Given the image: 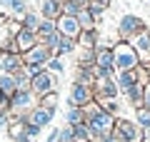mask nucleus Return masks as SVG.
<instances>
[{"label": "nucleus", "instance_id": "nucleus-30", "mask_svg": "<svg viewBox=\"0 0 150 142\" xmlns=\"http://www.w3.org/2000/svg\"><path fill=\"white\" fill-rule=\"evenodd\" d=\"M135 125H138L140 130H148V127H150V110H148V107L135 110Z\"/></svg>", "mask_w": 150, "mask_h": 142}, {"label": "nucleus", "instance_id": "nucleus-34", "mask_svg": "<svg viewBox=\"0 0 150 142\" xmlns=\"http://www.w3.org/2000/svg\"><path fill=\"white\" fill-rule=\"evenodd\" d=\"M120 102H123V100H103V102H100V107H103L105 112H110V115L120 117Z\"/></svg>", "mask_w": 150, "mask_h": 142}, {"label": "nucleus", "instance_id": "nucleus-5", "mask_svg": "<svg viewBox=\"0 0 150 142\" xmlns=\"http://www.w3.org/2000/svg\"><path fill=\"white\" fill-rule=\"evenodd\" d=\"M93 92H95V100L103 102V100H120V87L115 85V77L105 72H98L95 82H93Z\"/></svg>", "mask_w": 150, "mask_h": 142}, {"label": "nucleus", "instance_id": "nucleus-13", "mask_svg": "<svg viewBox=\"0 0 150 142\" xmlns=\"http://www.w3.org/2000/svg\"><path fill=\"white\" fill-rule=\"evenodd\" d=\"M143 95H145V85L143 82H135L133 87H128L125 92H120V100H125L130 107L140 110V107H143Z\"/></svg>", "mask_w": 150, "mask_h": 142}, {"label": "nucleus", "instance_id": "nucleus-4", "mask_svg": "<svg viewBox=\"0 0 150 142\" xmlns=\"http://www.w3.org/2000/svg\"><path fill=\"white\" fill-rule=\"evenodd\" d=\"M60 75H55V72H50L48 67L43 70V72H38L35 77L30 80V92L35 95V97H43V95H48V92H58V87H60Z\"/></svg>", "mask_w": 150, "mask_h": 142}, {"label": "nucleus", "instance_id": "nucleus-39", "mask_svg": "<svg viewBox=\"0 0 150 142\" xmlns=\"http://www.w3.org/2000/svg\"><path fill=\"white\" fill-rule=\"evenodd\" d=\"M45 142H60V127H53L48 132V137H45Z\"/></svg>", "mask_w": 150, "mask_h": 142}, {"label": "nucleus", "instance_id": "nucleus-3", "mask_svg": "<svg viewBox=\"0 0 150 142\" xmlns=\"http://www.w3.org/2000/svg\"><path fill=\"white\" fill-rule=\"evenodd\" d=\"M143 30H148L145 18L135 15V13H125V15L118 20V37H120V40H128L130 42L135 35H140Z\"/></svg>", "mask_w": 150, "mask_h": 142}, {"label": "nucleus", "instance_id": "nucleus-14", "mask_svg": "<svg viewBox=\"0 0 150 142\" xmlns=\"http://www.w3.org/2000/svg\"><path fill=\"white\" fill-rule=\"evenodd\" d=\"M23 67H25V63H23V55H8V53L0 55V70H3V72H8V75H18Z\"/></svg>", "mask_w": 150, "mask_h": 142}, {"label": "nucleus", "instance_id": "nucleus-18", "mask_svg": "<svg viewBox=\"0 0 150 142\" xmlns=\"http://www.w3.org/2000/svg\"><path fill=\"white\" fill-rule=\"evenodd\" d=\"M98 35H100V30H83L80 35H78V50H95V42H98Z\"/></svg>", "mask_w": 150, "mask_h": 142}, {"label": "nucleus", "instance_id": "nucleus-19", "mask_svg": "<svg viewBox=\"0 0 150 142\" xmlns=\"http://www.w3.org/2000/svg\"><path fill=\"white\" fill-rule=\"evenodd\" d=\"M20 20H23V27H25V30H30V32H35V35H38L40 22H43V15H40V13H35V10H28Z\"/></svg>", "mask_w": 150, "mask_h": 142}, {"label": "nucleus", "instance_id": "nucleus-41", "mask_svg": "<svg viewBox=\"0 0 150 142\" xmlns=\"http://www.w3.org/2000/svg\"><path fill=\"white\" fill-rule=\"evenodd\" d=\"M90 3H95V5H103V8H105V10H108V8H110V3H112V0H90Z\"/></svg>", "mask_w": 150, "mask_h": 142}, {"label": "nucleus", "instance_id": "nucleus-16", "mask_svg": "<svg viewBox=\"0 0 150 142\" xmlns=\"http://www.w3.org/2000/svg\"><path fill=\"white\" fill-rule=\"evenodd\" d=\"M15 42H18V50H20V55H25L28 50H33V47L38 45V35L23 27V30L15 35Z\"/></svg>", "mask_w": 150, "mask_h": 142}, {"label": "nucleus", "instance_id": "nucleus-9", "mask_svg": "<svg viewBox=\"0 0 150 142\" xmlns=\"http://www.w3.org/2000/svg\"><path fill=\"white\" fill-rule=\"evenodd\" d=\"M95 67L100 70V72L110 75V77L118 75V70H115V58H112V47H100V50H95Z\"/></svg>", "mask_w": 150, "mask_h": 142}, {"label": "nucleus", "instance_id": "nucleus-29", "mask_svg": "<svg viewBox=\"0 0 150 142\" xmlns=\"http://www.w3.org/2000/svg\"><path fill=\"white\" fill-rule=\"evenodd\" d=\"M60 37H63V35H60V32L55 30L53 35H45V37H40V40H38V42H40V45H45V47H48V50H50V53L55 55V50H58V45H60Z\"/></svg>", "mask_w": 150, "mask_h": 142}, {"label": "nucleus", "instance_id": "nucleus-25", "mask_svg": "<svg viewBox=\"0 0 150 142\" xmlns=\"http://www.w3.org/2000/svg\"><path fill=\"white\" fill-rule=\"evenodd\" d=\"M78 67H93L95 65V50H78Z\"/></svg>", "mask_w": 150, "mask_h": 142}, {"label": "nucleus", "instance_id": "nucleus-40", "mask_svg": "<svg viewBox=\"0 0 150 142\" xmlns=\"http://www.w3.org/2000/svg\"><path fill=\"white\" fill-rule=\"evenodd\" d=\"M143 107H148V110H150V82L145 85V95H143Z\"/></svg>", "mask_w": 150, "mask_h": 142}, {"label": "nucleus", "instance_id": "nucleus-22", "mask_svg": "<svg viewBox=\"0 0 150 142\" xmlns=\"http://www.w3.org/2000/svg\"><path fill=\"white\" fill-rule=\"evenodd\" d=\"M75 50H78V42H75V40H70V37H60V45H58V50H55V55H58V58H68V55H73Z\"/></svg>", "mask_w": 150, "mask_h": 142}, {"label": "nucleus", "instance_id": "nucleus-15", "mask_svg": "<svg viewBox=\"0 0 150 142\" xmlns=\"http://www.w3.org/2000/svg\"><path fill=\"white\" fill-rule=\"evenodd\" d=\"M40 15H43V20H58L63 15V0H43Z\"/></svg>", "mask_w": 150, "mask_h": 142}, {"label": "nucleus", "instance_id": "nucleus-37", "mask_svg": "<svg viewBox=\"0 0 150 142\" xmlns=\"http://www.w3.org/2000/svg\"><path fill=\"white\" fill-rule=\"evenodd\" d=\"M10 10L15 13L18 18H23L28 13V0H13V3H10Z\"/></svg>", "mask_w": 150, "mask_h": 142}, {"label": "nucleus", "instance_id": "nucleus-31", "mask_svg": "<svg viewBox=\"0 0 150 142\" xmlns=\"http://www.w3.org/2000/svg\"><path fill=\"white\" fill-rule=\"evenodd\" d=\"M48 70L50 72H55V75H65V70H68V63H65V58H50V63H48Z\"/></svg>", "mask_w": 150, "mask_h": 142}, {"label": "nucleus", "instance_id": "nucleus-36", "mask_svg": "<svg viewBox=\"0 0 150 142\" xmlns=\"http://www.w3.org/2000/svg\"><path fill=\"white\" fill-rule=\"evenodd\" d=\"M100 110H103V107H100V102H98V100L88 102V105L83 107V115H85V122L90 120V117H95V115H98V112H100Z\"/></svg>", "mask_w": 150, "mask_h": 142}, {"label": "nucleus", "instance_id": "nucleus-43", "mask_svg": "<svg viewBox=\"0 0 150 142\" xmlns=\"http://www.w3.org/2000/svg\"><path fill=\"white\" fill-rule=\"evenodd\" d=\"M103 142H120V140H118V137H115V135H110V137H105V140H103Z\"/></svg>", "mask_w": 150, "mask_h": 142}, {"label": "nucleus", "instance_id": "nucleus-11", "mask_svg": "<svg viewBox=\"0 0 150 142\" xmlns=\"http://www.w3.org/2000/svg\"><path fill=\"white\" fill-rule=\"evenodd\" d=\"M130 45L135 47V53H138V58H140V65L150 67V30H143L140 35H135L133 40H130Z\"/></svg>", "mask_w": 150, "mask_h": 142}, {"label": "nucleus", "instance_id": "nucleus-44", "mask_svg": "<svg viewBox=\"0 0 150 142\" xmlns=\"http://www.w3.org/2000/svg\"><path fill=\"white\" fill-rule=\"evenodd\" d=\"M10 3H13V0H0V5H3V8H8V10H10Z\"/></svg>", "mask_w": 150, "mask_h": 142}, {"label": "nucleus", "instance_id": "nucleus-38", "mask_svg": "<svg viewBox=\"0 0 150 142\" xmlns=\"http://www.w3.org/2000/svg\"><path fill=\"white\" fill-rule=\"evenodd\" d=\"M60 142H75V132L70 125H63L60 127Z\"/></svg>", "mask_w": 150, "mask_h": 142}, {"label": "nucleus", "instance_id": "nucleus-42", "mask_svg": "<svg viewBox=\"0 0 150 142\" xmlns=\"http://www.w3.org/2000/svg\"><path fill=\"white\" fill-rule=\"evenodd\" d=\"M143 142H150V127H148V130H143Z\"/></svg>", "mask_w": 150, "mask_h": 142}, {"label": "nucleus", "instance_id": "nucleus-32", "mask_svg": "<svg viewBox=\"0 0 150 142\" xmlns=\"http://www.w3.org/2000/svg\"><path fill=\"white\" fill-rule=\"evenodd\" d=\"M80 10H85L83 3H78V0H63V15H78Z\"/></svg>", "mask_w": 150, "mask_h": 142}, {"label": "nucleus", "instance_id": "nucleus-26", "mask_svg": "<svg viewBox=\"0 0 150 142\" xmlns=\"http://www.w3.org/2000/svg\"><path fill=\"white\" fill-rule=\"evenodd\" d=\"M73 132H75V142H93V135H90V127H88V122L75 125Z\"/></svg>", "mask_w": 150, "mask_h": 142}, {"label": "nucleus", "instance_id": "nucleus-33", "mask_svg": "<svg viewBox=\"0 0 150 142\" xmlns=\"http://www.w3.org/2000/svg\"><path fill=\"white\" fill-rule=\"evenodd\" d=\"M40 135H43V130L38 125H33V122L25 120V140L28 142H40Z\"/></svg>", "mask_w": 150, "mask_h": 142}, {"label": "nucleus", "instance_id": "nucleus-21", "mask_svg": "<svg viewBox=\"0 0 150 142\" xmlns=\"http://www.w3.org/2000/svg\"><path fill=\"white\" fill-rule=\"evenodd\" d=\"M75 18H78V22H80L83 30H98V20H95V15H93L88 8H85V10H80Z\"/></svg>", "mask_w": 150, "mask_h": 142}, {"label": "nucleus", "instance_id": "nucleus-6", "mask_svg": "<svg viewBox=\"0 0 150 142\" xmlns=\"http://www.w3.org/2000/svg\"><path fill=\"white\" fill-rule=\"evenodd\" d=\"M112 135L118 137L120 142H143V130L135 125V120H128V117H118L115 120Z\"/></svg>", "mask_w": 150, "mask_h": 142}, {"label": "nucleus", "instance_id": "nucleus-17", "mask_svg": "<svg viewBox=\"0 0 150 142\" xmlns=\"http://www.w3.org/2000/svg\"><path fill=\"white\" fill-rule=\"evenodd\" d=\"M98 72H100V70H98L95 65H93V67H75V77H73V82H78V85H88V87H93V82H95Z\"/></svg>", "mask_w": 150, "mask_h": 142}, {"label": "nucleus", "instance_id": "nucleus-27", "mask_svg": "<svg viewBox=\"0 0 150 142\" xmlns=\"http://www.w3.org/2000/svg\"><path fill=\"white\" fill-rule=\"evenodd\" d=\"M30 75L25 72V67L20 70V72L15 75V92H28V90H30Z\"/></svg>", "mask_w": 150, "mask_h": 142}, {"label": "nucleus", "instance_id": "nucleus-24", "mask_svg": "<svg viewBox=\"0 0 150 142\" xmlns=\"http://www.w3.org/2000/svg\"><path fill=\"white\" fill-rule=\"evenodd\" d=\"M38 105H40V107H48V110H53V112H58L60 95L58 92H48V95H43V97H38Z\"/></svg>", "mask_w": 150, "mask_h": 142}, {"label": "nucleus", "instance_id": "nucleus-10", "mask_svg": "<svg viewBox=\"0 0 150 142\" xmlns=\"http://www.w3.org/2000/svg\"><path fill=\"white\" fill-rule=\"evenodd\" d=\"M55 25H58V32L63 37H70V40H78V35L83 32L80 22H78V18L75 15H60L58 20H55Z\"/></svg>", "mask_w": 150, "mask_h": 142}, {"label": "nucleus", "instance_id": "nucleus-20", "mask_svg": "<svg viewBox=\"0 0 150 142\" xmlns=\"http://www.w3.org/2000/svg\"><path fill=\"white\" fill-rule=\"evenodd\" d=\"M135 82H138L135 70H125V72H118V75H115V85L120 87V92H125L128 87H133Z\"/></svg>", "mask_w": 150, "mask_h": 142}, {"label": "nucleus", "instance_id": "nucleus-7", "mask_svg": "<svg viewBox=\"0 0 150 142\" xmlns=\"http://www.w3.org/2000/svg\"><path fill=\"white\" fill-rule=\"evenodd\" d=\"M95 100V92H93V87H88V85H78L73 82L68 90V97H65V102H68V107H85L88 102Z\"/></svg>", "mask_w": 150, "mask_h": 142}, {"label": "nucleus", "instance_id": "nucleus-8", "mask_svg": "<svg viewBox=\"0 0 150 142\" xmlns=\"http://www.w3.org/2000/svg\"><path fill=\"white\" fill-rule=\"evenodd\" d=\"M50 58H55V55L50 53L45 45H40V42H38L33 50H28V53L23 55V63H25V65H38V67H48Z\"/></svg>", "mask_w": 150, "mask_h": 142}, {"label": "nucleus", "instance_id": "nucleus-28", "mask_svg": "<svg viewBox=\"0 0 150 142\" xmlns=\"http://www.w3.org/2000/svg\"><path fill=\"white\" fill-rule=\"evenodd\" d=\"M0 92L13 97V92H15V75H8V72L0 75Z\"/></svg>", "mask_w": 150, "mask_h": 142}, {"label": "nucleus", "instance_id": "nucleus-45", "mask_svg": "<svg viewBox=\"0 0 150 142\" xmlns=\"http://www.w3.org/2000/svg\"><path fill=\"white\" fill-rule=\"evenodd\" d=\"M148 82H150V67H148Z\"/></svg>", "mask_w": 150, "mask_h": 142}, {"label": "nucleus", "instance_id": "nucleus-12", "mask_svg": "<svg viewBox=\"0 0 150 142\" xmlns=\"http://www.w3.org/2000/svg\"><path fill=\"white\" fill-rule=\"evenodd\" d=\"M25 120L33 122V125H38L40 130H45V127H48L50 122L55 120V112L48 110V107H40V105H38V107H33V110L25 115Z\"/></svg>", "mask_w": 150, "mask_h": 142}, {"label": "nucleus", "instance_id": "nucleus-23", "mask_svg": "<svg viewBox=\"0 0 150 142\" xmlns=\"http://www.w3.org/2000/svg\"><path fill=\"white\" fill-rule=\"evenodd\" d=\"M80 122H85L83 107H68V110H65V125L75 127V125H80Z\"/></svg>", "mask_w": 150, "mask_h": 142}, {"label": "nucleus", "instance_id": "nucleus-35", "mask_svg": "<svg viewBox=\"0 0 150 142\" xmlns=\"http://www.w3.org/2000/svg\"><path fill=\"white\" fill-rule=\"evenodd\" d=\"M58 30V25H55V20H43L40 22V30H38V40L45 35H53V32Z\"/></svg>", "mask_w": 150, "mask_h": 142}, {"label": "nucleus", "instance_id": "nucleus-2", "mask_svg": "<svg viewBox=\"0 0 150 142\" xmlns=\"http://www.w3.org/2000/svg\"><path fill=\"white\" fill-rule=\"evenodd\" d=\"M115 120H118V117L110 115V112H105V110H100L95 117H90V120H88V127H90L93 142H103L105 137H110L112 130H115Z\"/></svg>", "mask_w": 150, "mask_h": 142}, {"label": "nucleus", "instance_id": "nucleus-1", "mask_svg": "<svg viewBox=\"0 0 150 142\" xmlns=\"http://www.w3.org/2000/svg\"><path fill=\"white\" fill-rule=\"evenodd\" d=\"M112 58H115V70L125 72V70H135L140 65V58L135 53V47L128 40H118L112 45Z\"/></svg>", "mask_w": 150, "mask_h": 142}]
</instances>
